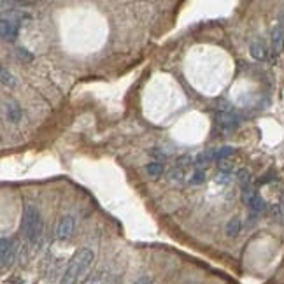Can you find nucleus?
Returning a JSON list of instances; mask_svg holds the SVG:
<instances>
[{
	"instance_id": "b1692460",
	"label": "nucleus",
	"mask_w": 284,
	"mask_h": 284,
	"mask_svg": "<svg viewBox=\"0 0 284 284\" xmlns=\"http://www.w3.org/2000/svg\"><path fill=\"white\" fill-rule=\"evenodd\" d=\"M133 284H149V281L146 277H140V279H137V281L133 282Z\"/></svg>"
},
{
	"instance_id": "ddd939ff",
	"label": "nucleus",
	"mask_w": 284,
	"mask_h": 284,
	"mask_svg": "<svg viewBox=\"0 0 284 284\" xmlns=\"http://www.w3.org/2000/svg\"><path fill=\"white\" fill-rule=\"evenodd\" d=\"M233 153H235L233 148L223 146V148H219V149H214V158H216V162H223V160H226L228 156H232Z\"/></svg>"
},
{
	"instance_id": "1a4fd4ad",
	"label": "nucleus",
	"mask_w": 284,
	"mask_h": 284,
	"mask_svg": "<svg viewBox=\"0 0 284 284\" xmlns=\"http://www.w3.org/2000/svg\"><path fill=\"white\" fill-rule=\"evenodd\" d=\"M272 48H274V53L279 55L284 48V32L281 27H275L272 30Z\"/></svg>"
},
{
	"instance_id": "423d86ee",
	"label": "nucleus",
	"mask_w": 284,
	"mask_h": 284,
	"mask_svg": "<svg viewBox=\"0 0 284 284\" xmlns=\"http://www.w3.org/2000/svg\"><path fill=\"white\" fill-rule=\"evenodd\" d=\"M218 125L225 130H233L239 125V118L233 112H219L218 114Z\"/></svg>"
},
{
	"instance_id": "9b49d317",
	"label": "nucleus",
	"mask_w": 284,
	"mask_h": 284,
	"mask_svg": "<svg viewBox=\"0 0 284 284\" xmlns=\"http://www.w3.org/2000/svg\"><path fill=\"white\" fill-rule=\"evenodd\" d=\"M247 205H249V209L254 212V214H260V212H263L265 209H267V204H265V200L258 193L254 195L253 198H251V202Z\"/></svg>"
},
{
	"instance_id": "a211bd4d",
	"label": "nucleus",
	"mask_w": 284,
	"mask_h": 284,
	"mask_svg": "<svg viewBox=\"0 0 284 284\" xmlns=\"http://www.w3.org/2000/svg\"><path fill=\"white\" fill-rule=\"evenodd\" d=\"M18 58H20V60H25V62H32V60H34V55H30V53H28L27 49L20 48V49H18Z\"/></svg>"
},
{
	"instance_id": "4468645a",
	"label": "nucleus",
	"mask_w": 284,
	"mask_h": 284,
	"mask_svg": "<svg viewBox=\"0 0 284 284\" xmlns=\"http://www.w3.org/2000/svg\"><path fill=\"white\" fill-rule=\"evenodd\" d=\"M237 181H239L240 186H242V188H249V183H251V174H249V170L240 169L239 172H237Z\"/></svg>"
},
{
	"instance_id": "9d476101",
	"label": "nucleus",
	"mask_w": 284,
	"mask_h": 284,
	"mask_svg": "<svg viewBox=\"0 0 284 284\" xmlns=\"http://www.w3.org/2000/svg\"><path fill=\"white\" fill-rule=\"evenodd\" d=\"M240 228H242V223H240V219L239 218H232L228 223H226L225 232H226V235H228V237H237L240 233Z\"/></svg>"
},
{
	"instance_id": "5701e85b",
	"label": "nucleus",
	"mask_w": 284,
	"mask_h": 284,
	"mask_svg": "<svg viewBox=\"0 0 284 284\" xmlns=\"http://www.w3.org/2000/svg\"><path fill=\"white\" fill-rule=\"evenodd\" d=\"M218 183H223V184L230 183V174L221 172V176H218Z\"/></svg>"
},
{
	"instance_id": "f8f14e48",
	"label": "nucleus",
	"mask_w": 284,
	"mask_h": 284,
	"mask_svg": "<svg viewBox=\"0 0 284 284\" xmlns=\"http://www.w3.org/2000/svg\"><path fill=\"white\" fill-rule=\"evenodd\" d=\"M146 170H148L149 176L158 177V176H162V174L165 172V165H163L162 162H151V163H148Z\"/></svg>"
},
{
	"instance_id": "f257e3e1",
	"label": "nucleus",
	"mask_w": 284,
	"mask_h": 284,
	"mask_svg": "<svg viewBox=\"0 0 284 284\" xmlns=\"http://www.w3.org/2000/svg\"><path fill=\"white\" fill-rule=\"evenodd\" d=\"M91 263H93V251L88 249V247L77 251L72 256V260L69 261V267L63 274L62 284H76L81 275H84V272L90 268Z\"/></svg>"
},
{
	"instance_id": "4be33fe9",
	"label": "nucleus",
	"mask_w": 284,
	"mask_h": 284,
	"mask_svg": "<svg viewBox=\"0 0 284 284\" xmlns=\"http://www.w3.org/2000/svg\"><path fill=\"white\" fill-rule=\"evenodd\" d=\"M170 177H172V179L181 181V179H183V170H181V169H174V170H170Z\"/></svg>"
},
{
	"instance_id": "aec40b11",
	"label": "nucleus",
	"mask_w": 284,
	"mask_h": 284,
	"mask_svg": "<svg viewBox=\"0 0 284 284\" xmlns=\"http://www.w3.org/2000/svg\"><path fill=\"white\" fill-rule=\"evenodd\" d=\"M218 165H219V170H221V172L230 174V170H232V165H230L228 160H223V162H219Z\"/></svg>"
},
{
	"instance_id": "7ed1b4c3",
	"label": "nucleus",
	"mask_w": 284,
	"mask_h": 284,
	"mask_svg": "<svg viewBox=\"0 0 284 284\" xmlns=\"http://www.w3.org/2000/svg\"><path fill=\"white\" fill-rule=\"evenodd\" d=\"M18 254V244L11 239H6L4 237L2 242H0V256H2V268L6 270L7 267L14 263Z\"/></svg>"
},
{
	"instance_id": "f3484780",
	"label": "nucleus",
	"mask_w": 284,
	"mask_h": 284,
	"mask_svg": "<svg viewBox=\"0 0 284 284\" xmlns=\"http://www.w3.org/2000/svg\"><path fill=\"white\" fill-rule=\"evenodd\" d=\"M2 84L4 86H14V77L6 67H2Z\"/></svg>"
},
{
	"instance_id": "dca6fc26",
	"label": "nucleus",
	"mask_w": 284,
	"mask_h": 284,
	"mask_svg": "<svg viewBox=\"0 0 284 284\" xmlns=\"http://www.w3.org/2000/svg\"><path fill=\"white\" fill-rule=\"evenodd\" d=\"M204 181H205V170L197 169V170L193 172V176H191L190 183H191V184H200V183H204Z\"/></svg>"
},
{
	"instance_id": "20e7f679",
	"label": "nucleus",
	"mask_w": 284,
	"mask_h": 284,
	"mask_svg": "<svg viewBox=\"0 0 284 284\" xmlns=\"http://www.w3.org/2000/svg\"><path fill=\"white\" fill-rule=\"evenodd\" d=\"M74 226H76V219L72 216H62L56 225V237L60 240H69L74 233Z\"/></svg>"
},
{
	"instance_id": "f03ea898",
	"label": "nucleus",
	"mask_w": 284,
	"mask_h": 284,
	"mask_svg": "<svg viewBox=\"0 0 284 284\" xmlns=\"http://www.w3.org/2000/svg\"><path fill=\"white\" fill-rule=\"evenodd\" d=\"M25 237L28 239V242L37 244L39 239L42 235L44 230V223H42V216L39 212V209L34 204H27L23 211V223H21Z\"/></svg>"
},
{
	"instance_id": "412c9836",
	"label": "nucleus",
	"mask_w": 284,
	"mask_h": 284,
	"mask_svg": "<svg viewBox=\"0 0 284 284\" xmlns=\"http://www.w3.org/2000/svg\"><path fill=\"white\" fill-rule=\"evenodd\" d=\"M191 163V156H181L177 158V167H188Z\"/></svg>"
},
{
	"instance_id": "39448f33",
	"label": "nucleus",
	"mask_w": 284,
	"mask_h": 284,
	"mask_svg": "<svg viewBox=\"0 0 284 284\" xmlns=\"http://www.w3.org/2000/svg\"><path fill=\"white\" fill-rule=\"evenodd\" d=\"M0 34H2L4 41H16L18 34H20V23H16L14 20H7L2 18V23H0Z\"/></svg>"
},
{
	"instance_id": "0eeeda50",
	"label": "nucleus",
	"mask_w": 284,
	"mask_h": 284,
	"mask_svg": "<svg viewBox=\"0 0 284 284\" xmlns=\"http://www.w3.org/2000/svg\"><path fill=\"white\" fill-rule=\"evenodd\" d=\"M6 118H7V121H11V123H20V119H21V107H20V104L18 102H7L6 105Z\"/></svg>"
},
{
	"instance_id": "6e6552de",
	"label": "nucleus",
	"mask_w": 284,
	"mask_h": 284,
	"mask_svg": "<svg viewBox=\"0 0 284 284\" xmlns=\"http://www.w3.org/2000/svg\"><path fill=\"white\" fill-rule=\"evenodd\" d=\"M251 55L254 60H265L267 58V44L261 39L251 42Z\"/></svg>"
},
{
	"instance_id": "2eb2a0df",
	"label": "nucleus",
	"mask_w": 284,
	"mask_h": 284,
	"mask_svg": "<svg viewBox=\"0 0 284 284\" xmlns=\"http://www.w3.org/2000/svg\"><path fill=\"white\" fill-rule=\"evenodd\" d=\"M212 160H216L214 158V149H209V151L200 153L195 162H197V165H204V163H209V162H212Z\"/></svg>"
},
{
	"instance_id": "6ab92c4d",
	"label": "nucleus",
	"mask_w": 284,
	"mask_h": 284,
	"mask_svg": "<svg viewBox=\"0 0 284 284\" xmlns=\"http://www.w3.org/2000/svg\"><path fill=\"white\" fill-rule=\"evenodd\" d=\"M102 272H98V274H93V275H90V277L84 281V284H102Z\"/></svg>"
}]
</instances>
